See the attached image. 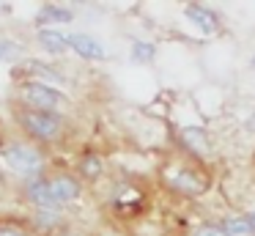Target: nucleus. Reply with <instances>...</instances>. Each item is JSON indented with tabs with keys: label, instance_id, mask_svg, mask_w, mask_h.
I'll return each instance as SVG.
<instances>
[{
	"label": "nucleus",
	"instance_id": "obj_14",
	"mask_svg": "<svg viewBox=\"0 0 255 236\" xmlns=\"http://www.w3.org/2000/svg\"><path fill=\"white\" fill-rule=\"evenodd\" d=\"M192 236H228V234H225V225H214V223H206V225H200V228L195 231Z\"/></svg>",
	"mask_w": 255,
	"mask_h": 236
},
{
	"label": "nucleus",
	"instance_id": "obj_3",
	"mask_svg": "<svg viewBox=\"0 0 255 236\" xmlns=\"http://www.w3.org/2000/svg\"><path fill=\"white\" fill-rule=\"evenodd\" d=\"M22 99L30 104V110H41V113H55L63 104V93L58 88L47 85V82H28L22 88Z\"/></svg>",
	"mask_w": 255,
	"mask_h": 236
},
{
	"label": "nucleus",
	"instance_id": "obj_2",
	"mask_svg": "<svg viewBox=\"0 0 255 236\" xmlns=\"http://www.w3.org/2000/svg\"><path fill=\"white\" fill-rule=\"evenodd\" d=\"M3 159L6 165L19 176H39L44 168V157L30 143H6L3 146Z\"/></svg>",
	"mask_w": 255,
	"mask_h": 236
},
{
	"label": "nucleus",
	"instance_id": "obj_4",
	"mask_svg": "<svg viewBox=\"0 0 255 236\" xmlns=\"http://www.w3.org/2000/svg\"><path fill=\"white\" fill-rule=\"evenodd\" d=\"M69 49H74L80 58H88V60H105L107 58L105 44L96 36H91V33H72L69 36Z\"/></svg>",
	"mask_w": 255,
	"mask_h": 236
},
{
	"label": "nucleus",
	"instance_id": "obj_7",
	"mask_svg": "<svg viewBox=\"0 0 255 236\" xmlns=\"http://www.w3.org/2000/svg\"><path fill=\"white\" fill-rule=\"evenodd\" d=\"M170 187H176L178 192H187V195H198V192H203L206 190V181L200 179L195 170H189V168H178V170H173L170 173Z\"/></svg>",
	"mask_w": 255,
	"mask_h": 236
},
{
	"label": "nucleus",
	"instance_id": "obj_9",
	"mask_svg": "<svg viewBox=\"0 0 255 236\" xmlns=\"http://www.w3.org/2000/svg\"><path fill=\"white\" fill-rule=\"evenodd\" d=\"M181 140H184V146L192 154H198V157H206V154H209V135H206V129H200V126H187V129H181Z\"/></svg>",
	"mask_w": 255,
	"mask_h": 236
},
{
	"label": "nucleus",
	"instance_id": "obj_12",
	"mask_svg": "<svg viewBox=\"0 0 255 236\" xmlns=\"http://www.w3.org/2000/svg\"><path fill=\"white\" fill-rule=\"evenodd\" d=\"M156 55V47L151 41H134L132 44V58L137 60V63H151Z\"/></svg>",
	"mask_w": 255,
	"mask_h": 236
},
{
	"label": "nucleus",
	"instance_id": "obj_1",
	"mask_svg": "<svg viewBox=\"0 0 255 236\" xmlns=\"http://www.w3.org/2000/svg\"><path fill=\"white\" fill-rule=\"evenodd\" d=\"M19 124L33 140H41V143L58 140L63 132V121L58 113H41V110H30V107L19 113Z\"/></svg>",
	"mask_w": 255,
	"mask_h": 236
},
{
	"label": "nucleus",
	"instance_id": "obj_11",
	"mask_svg": "<svg viewBox=\"0 0 255 236\" xmlns=\"http://www.w3.org/2000/svg\"><path fill=\"white\" fill-rule=\"evenodd\" d=\"M72 11L69 8H55V5H44V8L39 11V14H36V22H39V25H47V22H72Z\"/></svg>",
	"mask_w": 255,
	"mask_h": 236
},
{
	"label": "nucleus",
	"instance_id": "obj_19",
	"mask_svg": "<svg viewBox=\"0 0 255 236\" xmlns=\"http://www.w3.org/2000/svg\"><path fill=\"white\" fill-rule=\"evenodd\" d=\"M253 69H255V58H253Z\"/></svg>",
	"mask_w": 255,
	"mask_h": 236
},
{
	"label": "nucleus",
	"instance_id": "obj_18",
	"mask_svg": "<svg viewBox=\"0 0 255 236\" xmlns=\"http://www.w3.org/2000/svg\"><path fill=\"white\" fill-rule=\"evenodd\" d=\"M250 223H253V228H255V214H253V217H250Z\"/></svg>",
	"mask_w": 255,
	"mask_h": 236
},
{
	"label": "nucleus",
	"instance_id": "obj_16",
	"mask_svg": "<svg viewBox=\"0 0 255 236\" xmlns=\"http://www.w3.org/2000/svg\"><path fill=\"white\" fill-rule=\"evenodd\" d=\"M0 236H25V234L19 228H11V225H8V228H0Z\"/></svg>",
	"mask_w": 255,
	"mask_h": 236
},
{
	"label": "nucleus",
	"instance_id": "obj_17",
	"mask_svg": "<svg viewBox=\"0 0 255 236\" xmlns=\"http://www.w3.org/2000/svg\"><path fill=\"white\" fill-rule=\"evenodd\" d=\"M63 236H80V234H74V231H69V234H63Z\"/></svg>",
	"mask_w": 255,
	"mask_h": 236
},
{
	"label": "nucleus",
	"instance_id": "obj_10",
	"mask_svg": "<svg viewBox=\"0 0 255 236\" xmlns=\"http://www.w3.org/2000/svg\"><path fill=\"white\" fill-rule=\"evenodd\" d=\"M39 44L47 52H66L69 49V36L58 27H41L39 30Z\"/></svg>",
	"mask_w": 255,
	"mask_h": 236
},
{
	"label": "nucleus",
	"instance_id": "obj_5",
	"mask_svg": "<svg viewBox=\"0 0 255 236\" xmlns=\"http://www.w3.org/2000/svg\"><path fill=\"white\" fill-rule=\"evenodd\" d=\"M47 184H50V192H52V198H55L58 206H61V203H69V201H77L80 192H83V184H80V179H74V176H66V173H61V176H55V179H50Z\"/></svg>",
	"mask_w": 255,
	"mask_h": 236
},
{
	"label": "nucleus",
	"instance_id": "obj_13",
	"mask_svg": "<svg viewBox=\"0 0 255 236\" xmlns=\"http://www.w3.org/2000/svg\"><path fill=\"white\" fill-rule=\"evenodd\" d=\"M19 55H22V44L0 38V60H17Z\"/></svg>",
	"mask_w": 255,
	"mask_h": 236
},
{
	"label": "nucleus",
	"instance_id": "obj_15",
	"mask_svg": "<svg viewBox=\"0 0 255 236\" xmlns=\"http://www.w3.org/2000/svg\"><path fill=\"white\" fill-rule=\"evenodd\" d=\"M99 165H102V159L88 157V159L83 162V173H85V176H96V173H99Z\"/></svg>",
	"mask_w": 255,
	"mask_h": 236
},
{
	"label": "nucleus",
	"instance_id": "obj_8",
	"mask_svg": "<svg viewBox=\"0 0 255 236\" xmlns=\"http://www.w3.org/2000/svg\"><path fill=\"white\" fill-rule=\"evenodd\" d=\"M25 195H28V201L39 209H47V212L58 209L55 198H52V192H50V184H47L44 179H30L28 184H25Z\"/></svg>",
	"mask_w": 255,
	"mask_h": 236
},
{
	"label": "nucleus",
	"instance_id": "obj_6",
	"mask_svg": "<svg viewBox=\"0 0 255 236\" xmlns=\"http://www.w3.org/2000/svg\"><path fill=\"white\" fill-rule=\"evenodd\" d=\"M184 16H187V19L192 22V25L198 27L200 33H214L217 27H220V16H217L211 8L198 5V3L187 5V8H184Z\"/></svg>",
	"mask_w": 255,
	"mask_h": 236
}]
</instances>
